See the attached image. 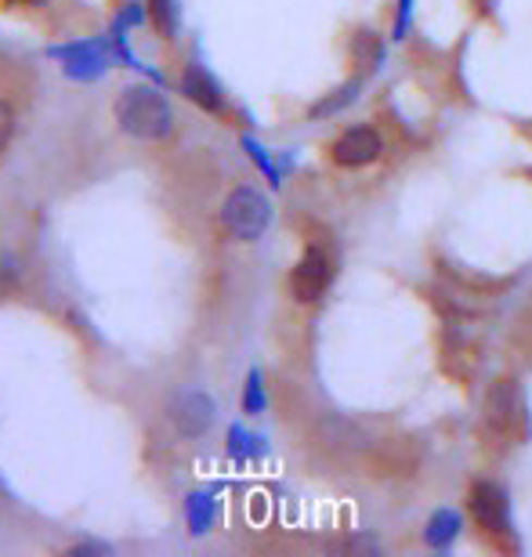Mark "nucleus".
<instances>
[{"mask_svg":"<svg viewBox=\"0 0 532 557\" xmlns=\"http://www.w3.org/2000/svg\"><path fill=\"white\" fill-rule=\"evenodd\" d=\"M409 8H413V0H398V22H395V40L406 37L409 29Z\"/></svg>","mask_w":532,"mask_h":557,"instance_id":"6ab92c4d","label":"nucleus"},{"mask_svg":"<svg viewBox=\"0 0 532 557\" xmlns=\"http://www.w3.org/2000/svg\"><path fill=\"white\" fill-rule=\"evenodd\" d=\"M177 87H182V95H185L193 106L203 109V113H210V116H225V109H228L225 91H221V84H218L214 76H210L199 62H188V65H185V73H182V81H177Z\"/></svg>","mask_w":532,"mask_h":557,"instance_id":"1a4fd4ad","label":"nucleus"},{"mask_svg":"<svg viewBox=\"0 0 532 557\" xmlns=\"http://www.w3.org/2000/svg\"><path fill=\"white\" fill-rule=\"evenodd\" d=\"M485 428L496 431L500 438H518L525 428L522 417V392H518L515 381H496L485 395Z\"/></svg>","mask_w":532,"mask_h":557,"instance_id":"0eeeda50","label":"nucleus"},{"mask_svg":"<svg viewBox=\"0 0 532 557\" xmlns=\"http://www.w3.org/2000/svg\"><path fill=\"white\" fill-rule=\"evenodd\" d=\"M51 59L62 62V70L70 81H98L109 65L116 62L113 40H73V44H59V48H48Z\"/></svg>","mask_w":532,"mask_h":557,"instance_id":"20e7f679","label":"nucleus"},{"mask_svg":"<svg viewBox=\"0 0 532 557\" xmlns=\"http://www.w3.org/2000/svg\"><path fill=\"white\" fill-rule=\"evenodd\" d=\"M221 228L228 232V239L236 243H258L272 225V199L253 185L232 188L221 203Z\"/></svg>","mask_w":532,"mask_h":557,"instance_id":"f03ea898","label":"nucleus"},{"mask_svg":"<svg viewBox=\"0 0 532 557\" xmlns=\"http://www.w3.org/2000/svg\"><path fill=\"white\" fill-rule=\"evenodd\" d=\"M15 124H18L15 109H11V102H4V98H0V156L8 152L11 138H15Z\"/></svg>","mask_w":532,"mask_h":557,"instance_id":"dca6fc26","label":"nucleus"},{"mask_svg":"<svg viewBox=\"0 0 532 557\" xmlns=\"http://www.w3.org/2000/svg\"><path fill=\"white\" fill-rule=\"evenodd\" d=\"M15 286H18V261L0 250V300H4Z\"/></svg>","mask_w":532,"mask_h":557,"instance_id":"2eb2a0df","label":"nucleus"},{"mask_svg":"<svg viewBox=\"0 0 532 557\" xmlns=\"http://www.w3.org/2000/svg\"><path fill=\"white\" fill-rule=\"evenodd\" d=\"M243 149H247V152H250V160H253V163H258V166H261V171H264V177H269V182H272V185H280V171H275V166H272V160H269V152H264V149H261V145H258V141H253V138H243Z\"/></svg>","mask_w":532,"mask_h":557,"instance_id":"f3484780","label":"nucleus"},{"mask_svg":"<svg viewBox=\"0 0 532 557\" xmlns=\"http://www.w3.org/2000/svg\"><path fill=\"white\" fill-rule=\"evenodd\" d=\"M264 406H269V395H264L261 370H250L247 373V384H243V413L258 417V413H264Z\"/></svg>","mask_w":532,"mask_h":557,"instance_id":"4468645a","label":"nucleus"},{"mask_svg":"<svg viewBox=\"0 0 532 557\" xmlns=\"http://www.w3.org/2000/svg\"><path fill=\"white\" fill-rule=\"evenodd\" d=\"M264 445L258 434H250L247 428H228V456L232 460H253V456H261Z\"/></svg>","mask_w":532,"mask_h":557,"instance_id":"ddd939ff","label":"nucleus"},{"mask_svg":"<svg viewBox=\"0 0 532 557\" xmlns=\"http://www.w3.org/2000/svg\"><path fill=\"white\" fill-rule=\"evenodd\" d=\"M149 8V22L157 26L163 40L177 37V26H182V0H146Z\"/></svg>","mask_w":532,"mask_h":557,"instance_id":"f8f14e48","label":"nucleus"},{"mask_svg":"<svg viewBox=\"0 0 532 557\" xmlns=\"http://www.w3.org/2000/svg\"><path fill=\"white\" fill-rule=\"evenodd\" d=\"M214 518H218V504L210 493H188L185 496V525L193 536H207L210 529H214Z\"/></svg>","mask_w":532,"mask_h":557,"instance_id":"9b49d317","label":"nucleus"},{"mask_svg":"<svg viewBox=\"0 0 532 557\" xmlns=\"http://www.w3.org/2000/svg\"><path fill=\"white\" fill-rule=\"evenodd\" d=\"M468 518L474 521V529L490 540H507L515 532L511 525V496L504 485L490 482V478H474L468 485Z\"/></svg>","mask_w":532,"mask_h":557,"instance_id":"7ed1b4c3","label":"nucleus"},{"mask_svg":"<svg viewBox=\"0 0 532 557\" xmlns=\"http://www.w3.org/2000/svg\"><path fill=\"white\" fill-rule=\"evenodd\" d=\"M149 18V8L146 4H127L124 11H120V18H116V26L113 29H131V26H141V22Z\"/></svg>","mask_w":532,"mask_h":557,"instance_id":"a211bd4d","label":"nucleus"},{"mask_svg":"<svg viewBox=\"0 0 532 557\" xmlns=\"http://www.w3.org/2000/svg\"><path fill=\"white\" fill-rule=\"evenodd\" d=\"M384 156V138L381 131L370 124H355L345 127L341 135L330 141V160L345 171H359V166H370Z\"/></svg>","mask_w":532,"mask_h":557,"instance_id":"423d86ee","label":"nucleus"},{"mask_svg":"<svg viewBox=\"0 0 532 557\" xmlns=\"http://www.w3.org/2000/svg\"><path fill=\"white\" fill-rule=\"evenodd\" d=\"M168 420L174 423V431L182 434V438H203V434L214 428L218 420V406L214 398L207 392H177L168 406Z\"/></svg>","mask_w":532,"mask_h":557,"instance_id":"6e6552de","label":"nucleus"},{"mask_svg":"<svg viewBox=\"0 0 532 557\" xmlns=\"http://www.w3.org/2000/svg\"><path fill=\"white\" fill-rule=\"evenodd\" d=\"M116 124L127 138L168 141L174 135V109L157 87L131 84L116 98Z\"/></svg>","mask_w":532,"mask_h":557,"instance_id":"f257e3e1","label":"nucleus"},{"mask_svg":"<svg viewBox=\"0 0 532 557\" xmlns=\"http://www.w3.org/2000/svg\"><path fill=\"white\" fill-rule=\"evenodd\" d=\"M460 529H463V518L457 515V510H435V515L428 518V525H424V543H428V547H435V550H446V547L457 543Z\"/></svg>","mask_w":532,"mask_h":557,"instance_id":"9d476101","label":"nucleus"},{"mask_svg":"<svg viewBox=\"0 0 532 557\" xmlns=\"http://www.w3.org/2000/svg\"><path fill=\"white\" fill-rule=\"evenodd\" d=\"M4 4H11V8H44L48 0H4Z\"/></svg>","mask_w":532,"mask_h":557,"instance_id":"412c9836","label":"nucleus"},{"mask_svg":"<svg viewBox=\"0 0 532 557\" xmlns=\"http://www.w3.org/2000/svg\"><path fill=\"white\" fill-rule=\"evenodd\" d=\"M70 557H91V554H109L106 543H76V547L65 550Z\"/></svg>","mask_w":532,"mask_h":557,"instance_id":"aec40b11","label":"nucleus"},{"mask_svg":"<svg viewBox=\"0 0 532 557\" xmlns=\"http://www.w3.org/2000/svg\"><path fill=\"white\" fill-rule=\"evenodd\" d=\"M334 283V261H330V253L323 247H308L301 253V261L290 269V278H286V286H290V297L297 305H316V300H323V294Z\"/></svg>","mask_w":532,"mask_h":557,"instance_id":"39448f33","label":"nucleus"}]
</instances>
